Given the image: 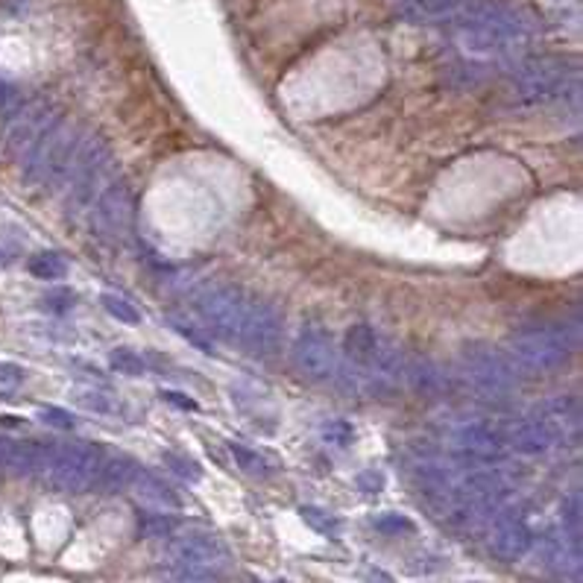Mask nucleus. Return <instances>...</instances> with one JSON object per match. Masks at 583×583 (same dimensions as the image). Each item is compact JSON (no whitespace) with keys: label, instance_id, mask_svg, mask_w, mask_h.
<instances>
[{"label":"nucleus","instance_id":"1","mask_svg":"<svg viewBox=\"0 0 583 583\" xmlns=\"http://www.w3.org/2000/svg\"><path fill=\"white\" fill-rule=\"evenodd\" d=\"M226 563V545L208 531H185L173 536L165 551V575L173 583H212Z\"/></svg>","mask_w":583,"mask_h":583},{"label":"nucleus","instance_id":"2","mask_svg":"<svg viewBox=\"0 0 583 583\" xmlns=\"http://www.w3.org/2000/svg\"><path fill=\"white\" fill-rule=\"evenodd\" d=\"M575 334L566 325H531L513 334L510 341V360L528 372H554L571 358Z\"/></svg>","mask_w":583,"mask_h":583},{"label":"nucleus","instance_id":"3","mask_svg":"<svg viewBox=\"0 0 583 583\" xmlns=\"http://www.w3.org/2000/svg\"><path fill=\"white\" fill-rule=\"evenodd\" d=\"M463 378L481 399L501 402L516 390L519 369L501 349L475 343L463 352Z\"/></svg>","mask_w":583,"mask_h":583},{"label":"nucleus","instance_id":"4","mask_svg":"<svg viewBox=\"0 0 583 583\" xmlns=\"http://www.w3.org/2000/svg\"><path fill=\"white\" fill-rule=\"evenodd\" d=\"M100 451L86 442H68V446H50L48 460H44V475L53 489L62 493H83L97 481L100 472Z\"/></svg>","mask_w":583,"mask_h":583},{"label":"nucleus","instance_id":"5","mask_svg":"<svg viewBox=\"0 0 583 583\" xmlns=\"http://www.w3.org/2000/svg\"><path fill=\"white\" fill-rule=\"evenodd\" d=\"M196 314L205 323V329L212 337H220V341H238L243 317H247L250 299L241 287L235 285H217L203 290L194 302Z\"/></svg>","mask_w":583,"mask_h":583},{"label":"nucleus","instance_id":"6","mask_svg":"<svg viewBox=\"0 0 583 583\" xmlns=\"http://www.w3.org/2000/svg\"><path fill=\"white\" fill-rule=\"evenodd\" d=\"M290 360L302 378L308 381H332L337 372V349L334 341L323 329H314V325H305L296 341L294 349H290Z\"/></svg>","mask_w":583,"mask_h":583},{"label":"nucleus","instance_id":"7","mask_svg":"<svg viewBox=\"0 0 583 583\" xmlns=\"http://www.w3.org/2000/svg\"><path fill=\"white\" fill-rule=\"evenodd\" d=\"M282 314L267 302H250L238 341L255 358H273L282 343Z\"/></svg>","mask_w":583,"mask_h":583},{"label":"nucleus","instance_id":"8","mask_svg":"<svg viewBox=\"0 0 583 583\" xmlns=\"http://www.w3.org/2000/svg\"><path fill=\"white\" fill-rule=\"evenodd\" d=\"M132 217V191L123 179H114L106 191L97 196L95 208V232L103 241H118Z\"/></svg>","mask_w":583,"mask_h":583},{"label":"nucleus","instance_id":"9","mask_svg":"<svg viewBox=\"0 0 583 583\" xmlns=\"http://www.w3.org/2000/svg\"><path fill=\"white\" fill-rule=\"evenodd\" d=\"M109 159H112L109 156V147L103 144V141L83 144L77 165H74V173H71L74 191H71V203H68V208H71V212H79V208H83L91 200V196H95L97 182H100V173L106 170Z\"/></svg>","mask_w":583,"mask_h":583},{"label":"nucleus","instance_id":"10","mask_svg":"<svg viewBox=\"0 0 583 583\" xmlns=\"http://www.w3.org/2000/svg\"><path fill=\"white\" fill-rule=\"evenodd\" d=\"M531 528L519 513H498V519L493 522V533H489V551L498 560H505V563H516L531 551Z\"/></svg>","mask_w":583,"mask_h":583},{"label":"nucleus","instance_id":"11","mask_svg":"<svg viewBox=\"0 0 583 583\" xmlns=\"http://www.w3.org/2000/svg\"><path fill=\"white\" fill-rule=\"evenodd\" d=\"M454 446H458L466 458H472L478 463H493L505 458V437L501 431L489 428L484 423H469V425H460L454 431Z\"/></svg>","mask_w":583,"mask_h":583},{"label":"nucleus","instance_id":"12","mask_svg":"<svg viewBox=\"0 0 583 583\" xmlns=\"http://www.w3.org/2000/svg\"><path fill=\"white\" fill-rule=\"evenodd\" d=\"M505 437V446L519 451V454H545L548 449L554 446V437L551 431L542 425L540 416H522V419H513V423L501 431Z\"/></svg>","mask_w":583,"mask_h":583},{"label":"nucleus","instance_id":"13","mask_svg":"<svg viewBox=\"0 0 583 583\" xmlns=\"http://www.w3.org/2000/svg\"><path fill=\"white\" fill-rule=\"evenodd\" d=\"M48 449L36 440H0V466L15 475H32L44 469Z\"/></svg>","mask_w":583,"mask_h":583},{"label":"nucleus","instance_id":"14","mask_svg":"<svg viewBox=\"0 0 583 583\" xmlns=\"http://www.w3.org/2000/svg\"><path fill=\"white\" fill-rule=\"evenodd\" d=\"M79 150H83V138L62 135V130H59V138H56V144L48 156V168H44V177H41V182L48 185V188H59L62 182L71 179L74 165L79 159Z\"/></svg>","mask_w":583,"mask_h":583},{"label":"nucleus","instance_id":"15","mask_svg":"<svg viewBox=\"0 0 583 583\" xmlns=\"http://www.w3.org/2000/svg\"><path fill=\"white\" fill-rule=\"evenodd\" d=\"M536 416L542 419V425L551 431L554 440L578 434V428H580V407L575 399H551L536 411Z\"/></svg>","mask_w":583,"mask_h":583},{"label":"nucleus","instance_id":"16","mask_svg":"<svg viewBox=\"0 0 583 583\" xmlns=\"http://www.w3.org/2000/svg\"><path fill=\"white\" fill-rule=\"evenodd\" d=\"M402 381L411 384L414 390L437 396L446 390V376L440 372V367L428 358H405L402 364Z\"/></svg>","mask_w":583,"mask_h":583},{"label":"nucleus","instance_id":"17","mask_svg":"<svg viewBox=\"0 0 583 583\" xmlns=\"http://www.w3.org/2000/svg\"><path fill=\"white\" fill-rule=\"evenodd\" d=\"M378 334L369 329V325H352V329L346 332V355H349V364H355V367H367L372 355H376V349H378Z\"/></svg>","mask_w":583,"mask_h":583},{"label":"nucleus","instance_id":"18","mask_svg":"<svg viewBox=\"0 0 583 583\" xmlns=\"http://www.w3.org/2000/svg\"><path fill=\"white\" fill-rule=\"evenodd\" d=\"M135 472H138V466L130 458H109L106 463H100L95 484H100V489H106V493H114V489L132 484Z\"/></svg>","mask_w":583,"mask_h":583},{"label":"nucleus","instance_id":"19","mask_svg":"<svg viewBox=\"0 0 583 583\" xmlns=\"http://www.w3.org/2000/svg\"><path fill=\"white\" fill-rule=\"evenodd\" d=\"M41 123H44V114L41 112H32V114H27V118H21V123L6 138V153L9 156L27 153V150L32 147V141H36V138L41 135Z\"/></svg>","mask_w":583,"mask_h":583},{"label":"nucleus","instance_id":"20","mask_svg":"<svg viewBox=\"0 0 583 583\" xmlns=\"http://www.w3.org/2000/svg\"><path fill=\"white\" fill-rule=\"evenodd\" d=\"M132 484L138 489V496L147 498V501H156V505H177V493H173L168 484H161L156 475L138 469L135 478H132Z\"/></svg>","mask_w":583,"mask_h":583},{"label":"nucleus","instance_id":"21","mask_svg":"<svg viewBox=\"0 0 583 583\" xmlns=\"http://www.w3.org/2000/svg\"><path fill=\"white\" fill-rule=\"evenodd\" d=\"M30 273L41 278V282H59V278L68 273V264L59 252H39L30 259Z\"/></svg>","mask_w":583,"mask_h":583},{"label":"nucleus","instance_id":"22","mask_svg":"<svg viewBox=\"0 0 583 583\" xmlns=\"http://www.w3.org/2000/svg\"><path fill=\"white\" fill-rule=\"evenodd\" d=\"M109 364L114 372H121V376H144V358L141 355H135L132 349H114V352L109 355Z\"/></svg>","mask_w":583,"mask_h":583},{"label":"nucleus","instance_id":"23","mask_svg":"<svg viewBox=\"0 0 583 583\" xmlns=\"http://www.w3.org/2000/svg\"><path fill=\"white\" fill-rule=\"evenodd\" d=\"M177 528V516H168V513H141L138 519V531L141 536H168Z\"/></svg>","mask_w":583,"mask_h":583},{"label":"nucleus","instance_id":"24","mask_svg":"<svg viewBox=\"0 0 583 583\" xmlns=\"http://www.w3.org/2000/svg\"><path fill=\"white\" fill-rule=\"evenodd\" d=\"M100 302H103V308H106L114 320H121V323H126V325L141 323V314H138V308L132 305V302H126V299L114 296V294H103Z\"/></svg>","mask_w":583,"mask_h":583},{"label":"nucleus","instance_id":"25","mask_svg":"<svg viewBox=\"0 0 583 583\" xmlns=\"http://www.w3.org/2000/svg\"><path fill=\"white\" fill-rule=\"evenodd\" d=\"M355 440V428L346 423V419H332V423L323 425V442H329L334 449H346L352 446Z\"/></svg>","mask_w":583,"mask_h":583},{"label":"nucleus","instance_id":"26","mask_svg":"<svg viewBox=\"0 0 583 583\" xmlns=\"http://www.w3.org/2000/svg\"><path fill=\"white\" fill-rule=\"evenodd\" d=\"M232 458H235V463H238L247 475H267V469H270L261 454L252 451V449H247V446H232Z\"/></svg>","mask_w":583,"mask_h":583},{"label":"nucleus","instance_id":"27","mask_svg":"<svg viewBox=\"0 0 583 583\" xmlns=\"http://www.w3.org/2000/svg\"><path fill=\"white\" fill-rule=\"evenodd\" d=\"M165 466L170 472H177L185 481H200V466H196L191 458H185V454H177V451H165Z\"/></svg>","mask_w":583,"mask_h":583},{"label":"nucleus","instance_id":"28","mask_svg":"<svg viewBox=\"0 0 583 583\" xmlns=\"http://www.w3.org/2000/svg\"><path fill=\"white\" fill-rule=\"evenodd\" d=\"M299 513H302V519L308 522V528L320 531V533H325V536L337 533V519L329 516L325 510H320V507H302Z\"/></svg>","mask_w":583,"mask_h":583},{"label":"nucleus","instance_id":"29","mask_svg":"<svg viewBox=\"0 0 583 583\" xmlns=\"http://www.w3.org/2000/svg\"><path fill=\"white\" fill-rule=\"evenodd\" d=\"M41 305L48 308L50 314H68L74 308V294L68 287H53L50 294H44Z\"/></svg>","mask_w":583,"mask_h":583},{"label":"nucleus","instance_id":"30","mask_svg":"<svg viewBox=\"0 0 583 583\" xmlns=\"http://www.w3.org/2000/svg\"><path fill=\"white\" fill-rule=\"evenodd\" d=\"M376 528L381 533H411L414 522L402 513H384V516H376Z\"/></svg>","mask_w":583,"mask_h":583},{"label":"nucleus","instance_id":"31","mask_svg":"<svg viewBox=\"0 0 583 583\" xmlns=\"http://www.w3.org/2000/svg\"><path fill=\"white\" fill-rule=\"evenodd\" d=\"M39 419L44 425H53V428H62V431H71L74 428V416L62 411V407H41Z\"/></svg>","mask_w":583,"mask_h":583},{"label":"nucleus","instance_id":"32","mask_svg":"<svg viewBox=\"0 0 583 583\" xmlns=\"http://www.w3.org/2000/svg\"><path fill=\"white\" fill-rule=\"evenodd\" d=\"M79 402H83L86 407H91V411H100V414H109L112 411V405L109 399L103 393H95V390H79Z\"/></svg>","mask_w":583,"mask_h":583},{"label":"nucleus","instance_id":"33","mask_svg":"<svg viewBox=\"0 0 583 583\" xmlns=\"http://www.w3.org/2000/svg\"><path fill=\"white\" fill-rule=\"evenodd\" d=\"M355 484H358L360 493H378V489L384 487V478L376 469H367V472H360L355 478Z\"/></svg>","mask_w":583,"mask_h":583},{"label":"nucleus","instance_id":"34","mask_svg":"<svg viewBox=\"0 0 583 583\" xmlns=\"http://www.w3.org/2000/svg\"><path fill=\"white\" fill-rule=\"evenodd\" d=\"M21 378H24V372L15 364H0V387H18Z\"/></svg>","mask_w":583,"mask_h":583},{"label":"nucleus","instance_id":"35","mask_svg":"<svg viewBox=\"0 0 583 583\" xmlns=\"http://www.w3.org/2000/svg\"><path fill=\"white\" fill-rule=\"evenodd\" d=\"M165 402H170V405L182 407V411H196V402L191 399V396L177 393V390H168V393H165Z\"/></svg>","mask_w":583,"mask_h":583},{"label":"nucleus","instance_id":"36","mask_svg":"<svg viewBox=\"0 0 583 583\" xmlns=\"http://www.w3.org/2000/svg\"><path fill=\"white\" fill-rule=\"evenodd\" d=\"M173 329H177V332H179V334L185 337V341H191L194 346H200V349H208V343H205L203 337H200V334H196V332L191 329V325H185V323H179V320H173Z\"/></svg>","mask_w":583,"mask_h":583},{"label":"nucleus","instance_id":"37","mask_svg":"<svg viewBox=\"0 0 583 583\" xmlns=\"http://www.w3.org/2000/svg\"><path fill=\"white\" fill-rule=\"evenodd\" d=\"M367 580H369V583H393V580H390L387 575H384V571H378V569H372L369 575H367Z\"/></svg>","mask_w":583,"mask_h":583},{"label":"nucleus","instance_id":"38","mask_svg":"<svg viewBox=\"0 0 583 583\" xmlns=\"http://www.w3.org/2000/svg\"><path fill=\"white\" fill-rule=\"evenodd\" d=\"M212 583H214V580H212Z\"/></svg>","mask_w":583,"mask_h":583}]
</instances>
